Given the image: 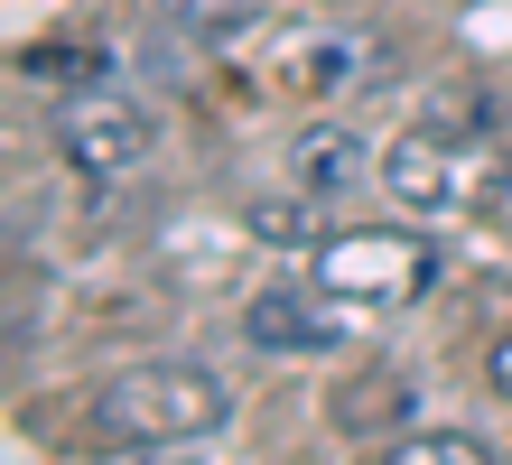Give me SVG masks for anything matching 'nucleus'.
Returning <instances> with one entry per match:
<instances>
[{
  "mask_svg": "<svg viewBox=\"0 0 512 465\" xmlns=\"http://www.w3.org/2000/svg\"><path fill=\"white\" fill-rule=\"evenodd\" d=\"M56 149H66V168L75 177H94V186H112V177H140L149 159H159V121H149V103L131 84H112V75H84V84H66L56 93Z\"/></svg>",
  "mask_w": 512,
  "mask_h": 465,
  "instance_id": "nucleus-3",
  "label": "nucleus"
},
{
  "mask_svg": "<svg viewBox=\"0 0 512 465\" xmlns=\"http://www.w3.org/2000/svg\"><path fill=\"white\" fill-rule=\"evenodd\" d=\"M419 419V372H401V363H373L354 391H336V428L345 438H401V428Z\"/></svg>",
  "mask_w": 512,
  "mask_h": 465,
  "instance_id": "nucleus-7",
  "label": "nucleus"
},
{
  "mask_svg": "<svg viewBox=\"0 0 512 465\" xmlns=\"http://www.w3.org/2000/svg\"><path fill=\"white\" fill-rule=\"evenodd\" d=\"M280 75L298 93H336V84H373V38L364 28H298L280 47Z\"/></svg>",
  "mask_w": 512,
  "mask_h": 465,
  "instance_id": "nucleus-6",
  "label": "nucleus"
},
{
  "mask_svg": "<svg viewBox=\"0 0 512 465\" xmlns=\"http://www.w3.org/2000/svg\"><path fill=\"white\" fill-rule=\"evenodd\" d=\"M485 382H494V391H503V400H512V335H503V345H494V354H485Z\"/></svg>",
  "mask_w": 512,
  "mask_h": 465,
  "instance_id": "nucleus-12",
  "label": "nucleus"
},
{
  "mask_svg": "<svg viewBox=\"0 0 512 465\" xmlns=\"http://www.w3.org/2000/svg\"><path fill=\"white\" fill-rule=\"evenodd\" d=\"M243 335L261 354H336L345 345V298H326L317 279L308 289H261L243 307Z\"/></svg>",
  "mask_w": 512,
  "mask_h": 465,
  "instance_id": "nucleus-5",
  "label": "nucleus"
},
{
  "mask_svg": "<svg viewBox=\"0 0 512 465\" xmlns=\"http://www.w3.org/2000/svg\"><path fill=\"white\" fill-rule=\"evenodd\" d=\"M382 456H391V465H485L494 447L475 438V428H419V419H410V428H401V438H391Z\"/></svg>",
  "mask_w": 512,
  "mask_h": 465,
  "instance_id": "nucleus-10",
  "label": "nucleus"
},
{
  "mask_svg": "<svg viewBox=\"0 0 512 465\" xmlns=\"http://www.w3.org/2000/svg\"><path fill=\"white\" fill-rule=\"evenodd\" d=\"M261 19H270V0H168V28L187 47H243L261 38Z\"/></svg>",
  "mask_w": 512,
  "mask_h": 465,
  "instance_id": "nucleus-9",
  "label": "nucleus"
},
{
  "mask_svg": "<svg viewBox=\"0 0 512 465\" xmlns=\"http://www.w3.org/2000/svg\"><path fill=\"white\" fill-rule=\"evenodd\" d=\"M252 233H261V242H280V252H317V242H326V233H317V196H308V205L261 196V205H252Z\"/></svg>",
  "mask_w": 512,
  "mask_h": 465,
  "instance_id": "nucleus-11",
  "label": "nucleus"
},
{
  "mask_svg": "<svg viewBox=\"0 0 512 465\" xmlns=\"http://www.w3.org/2000/svg\"><path fill=\"white\" fill-rule=\"evenodd\" d=\"M289 186L298 196H345V186H364V140L345 131V121H308V131L289 140Z\"/></svg>",
  "mask_w": 512,
  "mask_h": 465,
  "instance_id": "nucleus-8",
  "label": "nucleus"
},
{
  "mask_svg": "<svg viewBox=\"0 0 512 465\" xmlns=\"http://www.w3.org/2000/svg\"><path fill=\"white\" fill-rule=\"evenodd\" d=\"M382 186L401 214H429V224H447V214H494L512 196V149L485 131V121H410L401 140L382 149Z\"/></svg>",
  "mask_w": 512,
  "mask_h": 465,
  "instance_id": "nucleus-1",
  "label": "nucleus"
},
{
  "mask_svg": "<svg viewBox=\"0 0 512 465\" xmlns=\"http://www.w3.org/2000/svg\"><path fill=\"white\" fill-rule=\"evenodd\" d=\"M308 279L326 298H345V307H410L438 279V242L429 233H391V224H354V233H326L308 252Z\"/></svg>",
  "mask_w": 512,
  "mask_h": 465,
  "instance_id": "nucleus-4",
  "label": "nucleus"
},
{
  "mask_svg": "<svg viewBox=\"0 0 512 465\" xmlns=\"http://www.w3.org/2000/svg\"><path fill=\"white\" fill-rule=\"evenodd\" d=\"M94 428L112 447H196V438H224L233 428V382L196 354H159V363H122L112 382L94 391Z\"/></svg>",
  "mask_w": 512,
  "mask_h": 465,
  "instance_id": "nucleus-2",
  "label": "nucleus"
}]
</instances>
